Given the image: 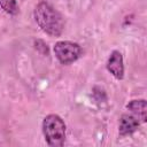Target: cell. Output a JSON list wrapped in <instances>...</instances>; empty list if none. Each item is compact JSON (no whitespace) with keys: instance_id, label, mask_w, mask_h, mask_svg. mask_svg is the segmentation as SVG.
I'll return each mask as SVG.
<instances>
[{"instance_id":"1","label":"cell","mask_w":147,"mask_h":147,"mask_svg":"<svg viewBox=\"0 0 147 147\" xmlns=\"http://www.w3.org/2000/svg\"><path fill=\"white\" fill-rule=\"evenodd\" d=\"M33 17L38 26L49 36L60 37L64 30L63 16L48 2L40 1L34 10Z\"/></svg>"},{"instance_id":"2","label":"cell","mask_w":147,"mask_h":147,"mask_svg":"<svg viewBox=\"0 0 147 147\" xmlns=\"http://www.w3.org/2000/svg\"><path fill=\"white\" fill-rule=\"evenodd\" d=\"M42 133L46 142L52 147H61L65 140V123L55 114L47 115L42 121Z\"/></svg>"},{"instance_id":"3","label":"cell","mask_w":147,"mask_h":147,"mask_svg":"<svg viewBox=\"0 0 147 147\" xmlns=\"http://www.w3.org/2000/svg\"><path fill=\"white\" fill-rule=\"evenodd\" d=\"M54 54L62 64H71L83 55V48L77 44L68 40L57 41L54 45Z\"/></svg>"},{"instance_id":"4","label":"cell","mask_w":147,"mask_h":147,"mask_svg":"<svg viewBox=\"0 0 147 147\" xmlns=\"http://www.w3.org/2000/svg\"><path fill=\"white\" fill-rule=\"evenodd\" d=\"M107 70L118 80L124 78V63H123V56L119 51H113L108 57Z\"/></svg>"},{"instance_id":"5","label":"cell","mask_w":147,"mask_h":147,"mask_svg":"<svg viewBox=\"0 0 147 147\" xmlns=\"http://www.w3.org/2000/svg\"><path fill=\"white\" fill-rule=\"evenodd\" d=\"M140 125V121L138 117L134 115H129V114H123L119 119V126H118V132L121 137H125L129 134H132L133 132L137 131V129Z\"/></svg>"},{"instance_id":"6","label":"cell","mask_w":147,"mask_h":147,"mask_svg":"<svg viewBox=\"0 0 147 147\" xmlns=\"http://www.w3.org/2000/svg\"><path fill=\"white\" fill-rule=\"evenodd\" d=\"M126 108L140 121V123H145L147 121V103L146 100L140 99V100H132L126 105Z\"/></svg>"},{"instance_id":"7","label":"cell","mask_w":147,"mask_h":147,"mask_svg":"<svg viewBox=\"0 0 147 147\" xmlns=\"http://www.w3.org/2000/svg\"><path fill=\"white\" fill-rule=\"evenodd\" d=\"M0 7L9 15L18 14V6L16 0H0Z\"/></svg>"}]
</instances>
